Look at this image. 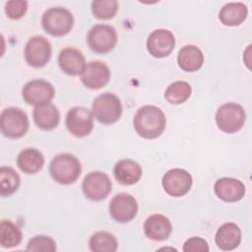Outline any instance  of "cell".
I'll use <instances>...</instances> for the list:
<instances>
[{"mask_svg": "<svg viewBox=\"0 0 252 252\" xmlns=\"http://www.w3.org/2000/svg\"><path fill=\"white\" fill-rule=\"evenodd\" d=\"M92 112L98 122L105 125L113 124L122 114L121 100L112 93L101 94L94 99Z\"/></svg>", "mask_w": 252, "mask_h": 252, "instance_id": "277c9868", "label": "cell"}, {"mask_svg": "<svg viewBox=\"0 0 252 252\" xmlns=\"http://www.w3.org/2000/svg\"><path fill=\"white\" fill-rule=\"evenodd\" d=\"M217 246L222 251H230L237 248L241 242V230L234 222L221 224L215 235Z\"/></svg>", "mask_w": 252, "mask_h": 252, "instance_id": "d6986e66", "label": "cell"}, {"mask_svg": "<svg viewBox=\"0 0 252 252\" xmlns=\"http://www.w3.org/2000/svg\"><path fill=\"white\" fill-rule=\"evenodd\" d=\"M145 235L155 241L167 239L172 232V225L168 218L160 214H154L147 218L144 222Z\"/></svg>", "mask_w": 252, "mask_h": 252, "instance_id": "e0dca14e", "label": "cell"}, {"mask_svg": "<svg viewBox=\"0 0 252 252\" xmlns=\"http://www.w3.org/2000/svg\"><path fill=\"white\" fill-rule=\"evenodd\" d=\"M147 50L155 58L168 56L175 46L173 33L165 29L154 31L147 39Z\"/></svg>", "mask_w": 252, "mask_h": 252, "instance_id": "9a60e30c", "label": "cell"}, {"mask_svg": "<svg viewBox=\"0 0 252 252\" xmlns=\"http://www.w3.org/2000/svg\"><path fill=\"white\" fill-rule=\"evenodd\" d=\"M87 42L94 52L99 54L108 53L114 49L117 43L116 30L110 25H95L89 31Z\"/></svg>", "mask_w": 252, "mask_h": 252, "instance_id": "52a82bcc", "label": "cell"}, {"mask_svg": "<svg viewBox=\"0 0 252 252\" xmlns=\"http://www.w3.org/2000/svg\"><path fill=\"white\" fill-rule=\"evenodd\" d=\"M248 8L241 2H231L222 6L219 13L220 23L227 27L241 25L247 18Z\"/></svg>", "mask_w": 252, "mask_h": 252, "instance_id": "603a6c76", "label": "cell"}, {"mask_svg": "<svg viewBox=\"0 0 252 252\" xmlns=\"http://www.w3.org/2000/svg\"><path fill=\"white\" fill-rule=\"evenodd\" d=\"M177 63L185 72H196L203 66L204 54L202 50L193 44H187L178 51Z\"/></svg>", "mask_w": 252, "mask_h": 252, "instance_id": "44dd1931", "label": "cell"}, {"mask_svg": "<svg viewBox=\"0 0 252 252\" xmlns=\"http://www.w3.org/2000/svg\"><path fill=\"white\" fill-rule=\"evenodd\" d=\"M112 183L109 176L102 171H92L88 173L82 184L85 197L91 201H101L111 192Z\"/></svg>", "mask_w": 252, "mask_h": 252, "instance_id": "9c48e42d", "label": "cell"}, {"mask_svg": "<svg viewBox=\"0 0 252 252\" xmlns=\"http://www.w3.org/2000/svg\"><path fill=\"white\" fill-rule=\"evenodd\" d=\"M43 30L52 36H63L69 33L74 26L72 13L64 7H51L47 9L41 18Z\"/></svg>", "mask_w": 252, "mask_h": 252, "instance_id": "3957f363", "label": "cell"}, {"mask_svg": "<svg viewBox=\"0 0 252 252\" xmlns=\"http://www.w3.org/2000/svg\"><path fill=\"white\" fill-rule=\"evenodd\" d=\"M21 178L17 171L9 166L0 168V195L9 197L13 195L20 187Z\"/></svg>", "mask_w": 252, "mask_h": 252, "instance_id": "484cf974", "label": "cell"}, {"mask_svg": "<svg viewBox=\"0 0 252 252\" xmlns=\"http://www.w3.org/2000/svg\"><path fill=\"white\" fill-rule=\"evenodd\" d=\"M192 94L191 86L184 81L171 83L164 92V97L170 104H181L185 102Z\"/></svg>", "mask_w": 252, "mask_h": 252, "instance_id": "4316f807", "label": "cell"}, {"mask_svg": "<svg viewBox=\"0 0 252 252\" xmlns=\"http://www.w3.org/2000/svg\"><path fill=\"white\" fill-rule=\"evenodd\" d=\"M29 118L27 113L19 107H8L1 112V133L10 139H19L25 136L29 130Z\"/></svg>", "mask_w": 252, "mask_h": 252, "instance_id": "8992f818", "label": "cell"}, {"mask_svg": "<svg viewBox=\"0 0 252 252\" xmlns=\"http://www.w3.org/2000/svg\"><path fill=\"white\" fill-rule=\"evenodd\" d=\"M49 172L55 182L69 185L80 177L82 165L74 155L63 153L53 158L49 165Z\"/></svg>", "mask_w": 252, "mask_h": 252, "instance_id": "7a4b0ae2", "label": "cell"}, {"mask_svg": "<svg viewBox=\"0 0 252 252\" xmlns=\"http://www.w3.org/2000/svg\"><path fill=\"white\" fill-rule=\"evenodd\" d=\"M89 246L94 252H114L117 250L118 242L110 232L97 231L91 236Z\"/></svg>", "mask_w": 252, "mask_h": 252, "instance_id": "83f0119b", "label": "cell"}, {"mask_svg": "<svg viewBox=\"0 0 252 252\" xmlns=\"http://www.w3.org/2000/svg\"><path fill=\"white\" fill-rule=\"evenodd\" d=\"M193 184L191 174L182 168L167 170L161 179L163 190L171 197H182L189 192Z\"/></svg>", "mask_w": 252, "mask_h": 252, "instance_id": "8fae6325", "label": "cell"}, {"mask_svg": "<svg viewBox=\"0 0 252 252\" xmlns=\"http://www.w3.org/2000/svg\"><path fill=\"white\" fill-rule=\"evenodd\" d=\"M19 168L27 174L38 172L44 164L43 155L34 148H27L20 152L17 158Z\"/></svg>", "mask_w": 252, "mask_h": 252, "instance_id": "cb8c5ba5", "label": "cell"}, {"mask_svg": "<svg viewBox=\"0 0 252 252\" xmlns=\"http://www.w3.org/2000/svg\"><path fill=\"white\" fill-rule=\"evenodd\" d=\"M56 242L49 236L36 235L29 240L26 250L31 252H54L56 251Z\"/></svg>", "mask_w": 252, "mask_h": 252, "instance_id": "f546056e", "label": "cell"}, {"mask_svg": "<svg viewBox=\"0 0 252 252\" xmlns=\"http://www.w3.org/2000/svg\"><path fill=\"white\" fill-rule=\"evenodd\" d=\"M55 90L53 86L45 80H32L28 82L23 90L22 96L24 100L31 105L38 106L49 103L54 97Z\"/></svg>", "mask_w": 252, "mask_h": 252, "instance_id": "4fadbf2b", "label": "cell"}, {"mask_svg": "<svg viewBox=\"0 0 252 252\" xmlns=\"http://www.w3.org/2000/svg\"><path fill=\"white\" fill-rule=\"evenodd\" d=\"M51 54V44L42 35L32 36L25 45V59L27 63L33 68H41L45 66L49 62Z\"/></svg>", "mask_w": 252, "mask_h": 252, "instance_id": "ba28073f", "label": "cell"}, {"mask_svg": "<svg viewBox=\"0 0 252 252\" xmlns=\"http://www.w3.org/2000/svg\"><path fill=\"white\" fill-rule=\"evenodd\" d=\"M109 214L111 218L120 223L131 221L138 214V202L128 193L115 195L109 203Z\"/></svg>", "mask_w": 252, "mask_h": 252, "instance_id": "7c38bea8", "label": "cell"}, {"mask_svg": "<svg viewBox=\"0 0 252 252\" xmlns=\"http://www.w3.org/2000/svg\"><path fill=\"white\" fill-rule=\"evenodd\" d=\"M113 174L115 179L120 184L133 185L141 179L143 170L141 165L137 161L125 158L115 163L113 168Z\"/></svg>", "mask_w": 252, "mask_h": 252, "instance_id": "ffe728a7", "label": "cell"}, {"mask_svg": "<svg viewBox=\"0 0 252 252\" xmlns=\"http://www.w3.org/2000/svg\"><path fill=\"white\" fill-rule=\"evenodd\" d=\"M60 69L69 76L80 75L86 66L83 53L74 47L63 48L58 55Z\"/></svg>", "mask_w": 252, "mask_h": 252, "instance_id": "ac0fdd59", "label": "cell"}, {"mask_svg": "<svg viewBox=\"0 0 252 252\" xmlns=\"http://www.w3.org/2000/svg\"><path fill=\"white\" fill-rule=\"evenodd\" d=\"M245 121V110L236 102L223 103L216 112V123L218 128L227 134L236 133L241 130Z\"/></svg>", "mask_w": 252, "mask_h": 252, "instance_id": "5b68a950", "label": "cell"}, {"mask_svg": "<svg viewBox=\"0 0 252 252\" xmlns=\"http://www.w3.org/2000/svg\"><path fill=\"white\" fill-rule=\"evenodd\" d=\"M118 11L116 0H96L92 2V13L98 20H110Z\"/></svg>", "mask_w": 252, "mask_h": 252, "instance_id": "f1b7e54d", "label": "cell"}, {"mask_svg": "<svg viewBox=\"0 0 252 252\" xmlns=\"http://www.w3.org/2000/svg\"><path fill=\"white\" fill-rule=\"evenodd\" d=\"M66 127L71 135L83 138L91 134L94 128V115L84 106H75L66 114Z\"/></svg>", "mask_w": 252, "mask_h": 252, "instance_id": "30bf717a", "label": "cell"}, {"mask_svg": "<svg viewBox=\"0 0 252 252\" xmlns=\"http://www.w3.org/2000/svg\"><path fill=\"white\" fill-rule=\"evenodd\" d=\"M81 82L90 90H99L107 85L110 79V71L101 61H91L86 64L80 74Z\"/></svg>", "mask_w": 252, "mask_h": 252, "instance_id": "5bb4252c", "label": "cell"}, {"mask_svg": "<svg viewBox=\"0 0 252 252\" xmlns=\"http://www.w3.org/2000/svg\"><path fill=\"white\" fill-rule=\"evenodd\" d=\"M214 191L219 199L227 203H233L240 201L244 197L246 189L240 180L222 177L215 182Z\"/></svg>", "mask_w": 252, "mask_h": 252, "instance_id": "2e32d148", "label": "cell"}, {"mask_svg": "<svg viewBox=\"0 0 252 252\" xmlns=\"http://www.w3.org/2000/svg\"><path fill=\"white\" fill-rule=\"evenodd\" d=\"M33 121L36 126L44 131L56 128L60 121V112L52 103H45L35 106L33 109Z\"/></svg>", "mask_w": 252, "mask_h": 252, "instance_id": "7402d4cb", "label": "cell"}, {"mask_svg": "<svg viewBox=\"0 0 252 252\" xmlns=\"http://www.w3.org/2000/svg\"><path fill=\"white\" fill-rule=\"evenodd\" d=\"M134 129L137 134L145 139H157L164 131L166 118L163 111L156 105L140 107L133 118Z\"/></svg>", "mask_w": 252, "mask_h": 252, "instance_id": "6da1fadb", "label": "cell"}, {"mask_svg": "<svg viewBox=\"0 0 252 252\" xmlns=\"http://www.w3.org/2000/svg\"><path fill=\"white\" fill-rule=\"evenodd\" d=\"M28 2L24 0H10L5 3V13L12 20H19L26 14Z\"/></svg>", "mask_w": 252, "mask_h": 252, "instance_id": "4dcf8cb0", "label": "cell"}, {"mask_svg": "<svg viewBox=\"0 0 252 252\" xmlns=\"http://www.w3.org/2000/svg\"><path fill=\"white\" fill-rule=\"evenodd\" d=\"M183 251L185 252H207L209 245L207 240L199 236L188 238L183 244Z\"/></svg>", "mask_w": 252, "mask_h": 252, "instance_id": "1f68e13d", "label": "cell"}, {"mask_svg": "<svg viewBox=\"0 0 252 252\" xmlns=\"http://www.w3.org/2000/svg\"><path fill=\"white\" fill-rule=\"evenodd\" d=\"M23 238L21 229L10 220H3L0 223V244L4 248L18 246Z\"/></svg>", "mask_w": 252, "mask_h": 252, "instance_id": "d4e9b609", "label": "cell"}]
</instances>
